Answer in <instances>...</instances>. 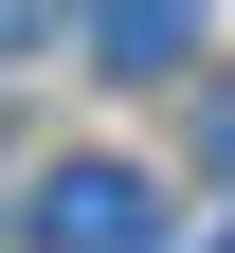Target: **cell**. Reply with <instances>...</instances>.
Wrapping results in <instances>:
<instances>
[{"label": "cell", "instance_id": "6da1fadb", "mask_svg": "<svg viewBox=\"0 0 235 253\" xmlns=\"http://www.w3.org/2000/svg\"><path fill=\"white\" fill-rule=\"evenodd\" d=\"M37 235H54V253H163V199H145L127 163H54V181H37Z\"/></svg>", "mask_w": 235, "mask_h": 253}, {"label": "cell", "instance_id": "7a4b0ae2", "mask_svg": "<svg viewBox=\"0 0 235 253\" xmlns=\"http://www.w3.org/2000/svg\"><path fill=\"white\" fill-rule=\"evenodd\" d=\"M91 73H199V0H73Z\"/></svg>", "mask_w": 235, "mask_h": 253}, {"label": "cell", "instance_id": "3957f363", "mask_svg": "<svg viewBox=\"0 0 235 253\" xmlns=\"http://www.w3.org/2000/svg\"><path fill=\"white\" fill-rule=\"evenodd\" d=\"M199 163L235 181V73H199Z\"/></svg>", "mask_w": 235, "mask_h": 253}, {"label": "cell", "instance_id": "277c9868", "mask_svg": "<svg viewBox=\"0 0 235 253\" xmlns=\"http://www.w3.org/2000/svg\"><path fill=\"white\" fill-rule=\"evenodd\" d=\"M18 54H54V0H0V73H18Z\"/></svg>", "mask_w": 235, "mask_h": 253}]
</instances>
